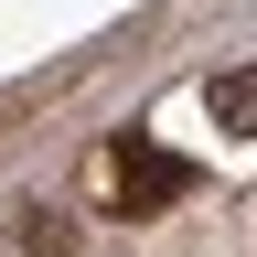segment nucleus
I'll use <instances>...</instances> for the list:
<instances>
[{"instance_id": "f257e3e1", "label": "nucleus", "mask_w": 257, "mask_h": 257, "mask_svg": "<svg viewBox=\"0 0 257 257\" xmlns=\"http://www.w3.org/2000/svg\"><path fill=\"white\" fill-rule=\"evenodd\" d=\"M118 193H128V204H161V193H182V161H161V150H118Z\"/></svg>"}, {"instance_id": "f03ea898", "label": "nucleus", "mask_w": 257, "mask_h": 257, "mask_svg": "<svg viewBox=\"0 0 257 257\" xmlns=\"http://www.w3.org/2000/svg\"><path fill=\"white\" fill-rule=\"evenodd\" d=\"M204 107H214V128H246V140H257V64L214 75V86H204Z\"/></svg>"}]
</instances>
